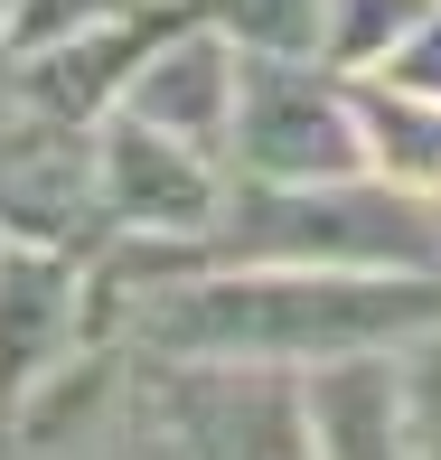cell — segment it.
Here are the masks:
<instances>
[{
  "label": "cell",
  "mask_w": 441,
  "mask_h": 460,
  "mask_svg": "<svg viewBox=\"0 0 441 460\" xmlns=\"http://www.w3.org/2000/svg\"><path fill=\"white\" fill-rule=\"evenodd\" d=\"M301 413H310L320 460H404V451H413V432H404V385H394L366 348H357V358H329L320 376H310Z\"/></svg>",
  "instance_id": "obj_8"
},
{
  "label": "cell",
  "mask_w": 441,
  "mask_h": 460,
  "mask_svg": "<svg viewBox=\"0 0 441 460\" xmlns=\"http://www.w3.org/2000/svg\"><path fill=\"white\" fill-rule=\"evenodd\" d=\"M329 10L339 0H216V29L254 57H329Z\"/></svg>",
  "instance_id": "obj_10"
},
{
  "label": "cell",
  "mask_w": 441,
  "mask_h": 460,
  "mask_svg": "<svg viewBox=\"0 0 441 460\" xmlns=\"http://www.w3.org/2000/svg\"><path fill=\"white\" fill-rule=\"evenodd\" d=\"M225 141L263 188H301V179H348L366 160V122L357 94L320 85L301 57H235V113Z\"/></svg>",
  "instance_id": "obj_4"
},
{
  "label": "cell",
  "mask_w": 441,
  "mask_h": 460,
  "mask_svg": "<svg viewBox=\"0 0 441 460\" xmlns=\"http://www.w3.org/2000/svg\"><path fill=\"white\" fill-rule=\"evenodd\" d=\"M75 329V273L66 254H48V244H10L0 254V404H19V394L38 385V367H48V348Z\"/></svg>",
  "instance_id": "obj_9"
},
{
  "label": "cell",
  "mask_w": 441,
  "mask_h": 460,
  "mask_svg": "<svg viewBox=\"0 0 441 460\" xmlns=\"http://www.w3.org/2000/svg\"><path fill=\"white\" fill-rule=\"evenodd\" d=\"M132 10L141 0H0V29H10L19 57H48V48H66V38H85V29L132 19Z\"/></svg>",
  "instance_id": "obj_11"
},
{
  "label": "cell",
  "mask_w": 441,
  "mask_h": 460,
  "mask_svg": "<svg viewBox=\"0 0 441 460\" xmlns=\"http://www.w3.org/2000/svg\"><path fill=\"white\" fill-rule=\"evenodd\" d=\"M404 432H413L423 460H441V348H423V367L404 385Z\"/></svg>",
  "instance_id": "obj_12"
},
{
  "label": "cell",
  "mask_w": 441,
  "mask_h": 460,
  "mask_svg": "<svg viewBox=\"0 0 441 460\" xmlns=\"http://www.w3.org/2000/svg\"><path fill=\"white\" fill-rule=\"evenodd\" d=\"M141 460H310V413L254 367H170L141 385Z\"/></svg>",
  "instance_id": "obj_3"
},
{
  "label": "cell",
  "mask_w": 441,
  "mask_h": 460,
  "mask_svg": "<svg viewBox=\"0 0 441 460\" xmlns=\"http://www.w3.org/2000/svg\"><path fill=\"white\" fill-rule=\"evenodd\" d=\"M441 320L432 282H385V273H310V263H272L254 282H170L151 291L141 329L170 358H357L375 339Z\"/></svg>",
  "instance_id": "obj_1"
},
{
  "label": "cell",
  "mask_w": 441,
  "mask_h": 460,
  "mask_svg": "<svg viewBox=\"0 0 441 460\" xmlns=\"http://www.w3.org/2000/svg\"><path fill=\"white\" fill-rule=\"evenodd\" d=\"M225 254L254 263H357V273H385V263H441V226L413 198L385 188H348V179H301V188H244L235 217H225Z\"/></svg>",
  "instance_id": "obj_2"
},
{
  "label": "cell",
  "mask_w": 441,
  "mask_h": 460,
  "mask_svg": "<svg viewBox=\"0 0 441 460\" xmlns=\"http://www.w3.org/2000/svg\"><path fill=\"white\" fill-rule=\"evenodd\" d=\"M122 113L151 122L170 141H225V113H235V48L225 29H160L141 48V66L122 75Z\"/></svg>",
  "instance_id": "obj_7"
},
{
  "label": "cell",
  "mask_w": 441,
  "mask_h": 460,
  "mask_svg": "<svg viewBox=\"0 0 441 460\" xmlns=\"http://www.w3.org/2000/svg\"><path fill=\"white\" fill-rule=\"evenodd\" d=\"M94 188H103V207H113L132 235H207V226L225 217V188H216V170H207V151L151 132V122H132V113L103 122Z\"/></svg>",
  "instance_id": "obj_6"
},
{
  "label": "cell",
  "mask_w": 441,
  "mask_h": 460,
  "mask_svg": "<svg viewBox=\"0 0 441 460\" xmlns=\"http://www.w3.org/2000/svg\"><path fill=\"white\" fill-rule=\"evenodd\" d=\"M94 207H103V188H94L85 122L48 113L38 94H0V235L66 254Z\"/></svg>",
  "instance_id": "obj_5"
}]
</instances>
